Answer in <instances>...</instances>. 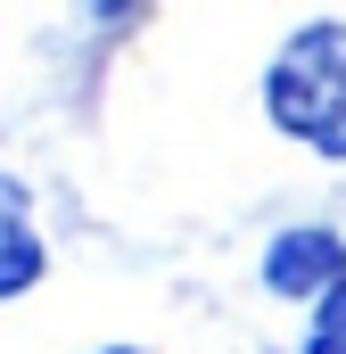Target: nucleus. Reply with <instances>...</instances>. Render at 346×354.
Here are the masks:
<instances>
[{
    "label": "nucleus",
    "mask_w": 346,
    "mask_h": 354,
    "mask_svg": "<svg viewBox=\"0 0 346 354\" xmlns=\"http://www.w3.org/2000/svg\"><path fill=\"white\" fill-rule=\"evenodd\" d=\"M297 354H346V288H330V297L305 313V330H297Z\"/></svg>",
    "instance_id": "nucleus-4"
},
{
    "label": "nucleus",
    "mask_w": 346,
    "mask_h": 354,
    "mask_svg": "<svg viewBox=\"0 0 346 354\" xmlns=\"http://www.w3.org/2000/svg\"><path fill=\"white\" fill-rule=\"evenodd\" d=\"M264 124L313 157L346 165V17H305L272 58H264Z\"/></svg>",
    "instance_id": "nucleus-1"
},
{
    "label": "nucleus",
    "mask_w": 346,
    "mask_h": 354,
    "mask_svg": "<svg viewBox=\"0 0 346 354\" xmlns=\"http://www.w3.org/2000/svg\"><path fill=\"white\" fill-rule=\"evenodd\" d=\"M256 280L280 297V305H322L330 288H346V231L338 223H289V231H272L256 256Z\"/></svg>",
    "instance_id": "nucleus-2"
},
{
    "label": "nucleus",
    "mask_w": 346,
    "mask_h": 354,
    "mask_svg": "<svg viewBox=\"0 0 346 354\" xmlns=\"http://www.w3.org/2000/svg\"><path fill=\"white\" fill-rule=\"evenodd\" d=\"M91 354H149V346H91Z\"/></svg>",
    "instance_id": "nucleus-5"
},
{
    "label": "nucleus",
    "mask_w": 346,
    "mask_h": 354,
    "mask_svg": "<svg viewBox=\"0 0 346 354\" xmlns=\"http://www.w3.org/2000/svg\"><path fill=\"white\" fill-rule=\"evenodd\" d=\"M42 280H50V239H42V223H33L25 181L0 174V305L25 297V288H42Z\"/></svg>",
    "instance_id": "nucleus-3"
}]
</instances>
